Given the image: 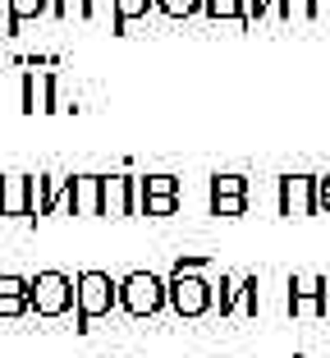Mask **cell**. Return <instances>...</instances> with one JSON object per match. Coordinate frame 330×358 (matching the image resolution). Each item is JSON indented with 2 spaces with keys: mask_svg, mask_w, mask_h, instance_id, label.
I'll use <instances>...</instances> for the list:
<instances>
[{
  "mask_svg": "<svg viewBox=\"0 0 330 358\" xmlns=\"http://www.w3.org/2000/svg\"><path fill=\"white\" fill-rule=\"evenodd\" d=\"M119 308L128 317H156L160 308H170V294H165V280L156 271H128L119 280Z\"/></svg>",
  "mask_w": 330,
  "mask_h": 358,
  "instance_id": "3",
  "label": "cell"
},
{
  "mask_svg": "<svg viewBox=\"0 0 330 358\" xmlns=\"http://www.w3.org/2000/svg\"><path fill=\"white\" fill-rule=\"evenodd\" d=\"M317 175H280V216H289V221L317 216Z\"/></svg>",
  "mask_w": 330,
  "mask_h": 358,
  "instance_id": "7",
  "label": "cell"
},
{
  "mask_svg": "<svg viewBox=\"0 0 330 358\" xmlns=\"http://www.w3.org/2000/svg\"><path fill=\"white\" fill-rule=\"evenodd\" d=\"M317 193H321V198H317V207L330 216V170H326V175H317Z\"/></svg>",
  "mask_w": 330,
  "mask_h": 358,
  "instance_id": "27",
  "label": "cell"
},
{
  "mask_svg": "<svg viewBox=\"0 0 330 358\" xmlns=\"http://www.w3.org/2000/svg\"><path fill=\"white\" fill-rule=\"evenodd\" d=\"M55 19H87V0H51Z\"/></svg>",
  "mask_w": 330,
  "mask_h": 358,
  "instance_id": "24",
  "label": "cell"
},
{
  "mask_svg": "<svg viewBox=\"0 0 330 358\" xmlns=\"http://www.w3.org/2000/svg\"><path fill=\"white\" fill-rule=\"evenodd\" d=\"M23 110H28V115H37V110H60V101H55V74H46V69H28V74H23Z\"/></svg>",
  "mask_w": 330,
  "mask_h": 358,
  "instance_id": "10",
  "label": "cell"
},
{
  "mask_svg": "<svg viewBox=\"0 0 330 358\" xmlns=\"http://www.w3.org/2000/svg\"><path fill=\"white\" fill-rule=\"evenodd\" d=\"M211 271V253H188V257H174V266H170V275H207Z\"/></svg>",
  "mask_w": 330,
  "mask_h": 358,
  "instance_id": "18",
  "label": "cell"
},
{
  "mask_svg": "<svg viewBox=\"0 0 330 358\" xmlns=\"http://www.w3.org/2000/svg\"><path fill=\"white\" fill-rule=\"evenodd\" d=\"M317 19V0H285V23H308Z\"/></svg>",
  "mask_w": 330,
  "mask_h": 358,
  "instance_id": "23",
  "label": "cell"
},
{
  "mask_svg": "<svg viewBox=\"0 0 330 358\" xmlns=\"http://www.w3.org/2000/svg\"><path fill=\"white\" fill-rule=\"evenodd\" d=\"M211 198H248V175H239V170L211 175Z\"/></svg>",
  "mask_w": 330,
  "mask_h": 358,
  "instance_id": "17",
  "label": "cell"
},
{
  "mask_svg": "<svg viewBox=\"0 0 330 358\" xmlns=\"http://www.w3.org/2000/svg\"><path fill=\"white\" fill-rule=\"evenodd\" d=\"M0 216H28V175H0Z\"/></svg>",
  "mask_w": 330,
  "mask_h": 358,
  "instance_id": "11",
  "label": "cell"
},
{
  "mask_svg": "<svg viewBox=\"0 0 330 358\" xmlns=\"http://www.w3.org/2000/svg\"><path fill=\"white\" fill-rule=\"evenodd\" d=\"M151 10H156V0H115V23H110V32H128V23L147 19Z\"/></svg>",
  "mask_w": 330,
  "mask_h": 358,
  "instance_id": "16",
  "label": "cell"
},
{
  "mask_svg": "<svg viewBox=\"0 0 330 358\" xmlns=\"http://www.w3.org/2000/svg\"><path fill=\"white\" fill-rule=\"evenodd\" d=\"M5 14H10V37H19V28L28 19H42V14H51V0H5Z\"/></svg>",
  "mask_w": 330,
  "mask_h": 358,
  "instance_id": "13",
  "label": "cell"
},
{
  "mask_svg": "<svg viewBox=\"0 0 330 358\" xmlns=\"http://www.w3.org/2000/svg\"><path fill=\"white\" fill-rule=\"evenodd\" d=\"M138 175H101V216L110 221H124V216H138Z\"/></svg>",
  "mask_w": 330,
  "mask_h": 358,
  "instance_id": "6",
  "label": "cell"
},
{
  "mask_svg": "<svg viewBox=\"0 0 330 358\" xmlns=\"http://www.w3.org/2000/svg\"><path fill=\"white\" fill-rule=\"evenodd\" d=\"M179 202L183 198H142L138 216H156V221H165V216H179Z\"/></svg>",
  "mask_w": 330,
  "mask_h": 358,
  "instance_id": "19",
  "label": "cell"
},
{
  "mask_svg": "<svg viewBox=\"0 0 330 358\" xmlns=\"http://www.w3.org/2000/svg\"><path fill=\"white\" fill-rule=\"evenodd\" d=\"M101 19L115 23V0H87V23H101Z\"/></svg>",
  "mask_w": 330,
  "mask_h": 358,
  "instance_id": "25",
  "label": "cell"
},
{
  "mask_svg": "<svg viewBox=\"0 0 330 358\" xmlns=\"http://www.w3.org/2000/svg\"><path fill=\"white\" fill-rule=\"evenodd\" d=\"M156 10L165 19H193V14H202V0H156Z\"/></svg>",
  "mask_w": 330,
  "mask_h": 358,
  "instance_id": "21",
  "label": "cell"
},
{
  "mask_svg": "<svg viewBox=\"0 0 330 358\" xmlns=\"http://www.w3.org/2000/svg\"><path fill=\"white\" fill-rule=\"evenodd\" d=\"M165 294H170V313L179 322H197V317H207L216 308V289L207 275H170Z\"/></svg>",
  "mask_w": 330,
  "mask_h": 358,
  "instance_id": "4",
  "label": "cell"
},
{
  "mask_svg": "<svg viewBox=\"0 0 330 358\" xmlns=\"http://www.w3.org/2000/svg\"><path fill=\"white\" fill-rule=\"evenodd\" d=\"M138 189H142V198H183V184L174 175H165V170H156V175H138Z\"/></svg>",
  "mask_w": 330,
  "mask_h": 358,
  "instance_id": "14",
  "label": "cell"
},
{
  "mask_svg": "<svg viewBox=\"0 0 330 358\" xmlns=\"http://www.w3.org/2000/svg\"><path fill=\"white\" fill-rule=\"evenodd\" d=\"M28 303L37 317H46V322H55V317L74 313L78 303V285L69 280L64 271H37L28 280Z\"/></svg>",
  "mask_w": 330,
  "mask_h": 358,
  "instance_id": "2",
  "label": "cell"
},
{
  "mask_svg": "<svg viewBox=\"0 0 330 358\" xmlns=\"http://www.w3.org/2000/svg\"><path fill=\"white\" fill-rule=\"evenodd\" d=\"M211 216H225V221L248 216V198H211Z\"/></svg>",
  "mask_w": 330,
  "mask_h": 358,
  "instance_id": "22",
  "label": "cell"
},
{
  "mask_svg": "<svg viewBox=\"0 0 330 358\" xmlns=\"http://www.w3.org/2000/svg\"><path fill=\"white\" fill-rule=\"evenodd\" d=\"M0 10H5V0H0Z\"/></svg>",
  "mask_w": 330,
  "mask_h": 358,
  "instance_id": "28",
  "label": "cell"
},
{
  "mask_svg": "<svg viewBox=\"0 0 330 358\" xmlns=\"http://www.w3.org/2000/svg\"><path fill=\"white\" fill-rule=\"evenodd\" d=\"M74 285H78V303H74L78 327L74 331H92L96 317H110L119 308V280L110 271H83V275H74Z\"/></svg>",
  "mask_w": 330,
  "mask_h": 358,
  "instance_id": "1",
  "label": "cell"
},
{
  "mask_svg": "<svg viewBox=\"0 0 330 358\" xmlns=\"http://www.w3.org/2000/svg\"><path fill=\"white\" fill-rule=\"evenodd\" d=\"M202 14L211 23H239L248 32V14H243V0H202Z\"/></svg>",
  "mask_w": 330,
  "mask_h": 358,
  "instance_id": "15",
  "label": "cell"
},
{
  "mask_svg": "<svg viewBox=\"0 0 330 358\" xmlns=\"http://www.w3.org/2000/svg\"><path fill=\"white\" fill-rule=\"evenodd\" d=\"M60 216H101V175H64Z\"/></svg>",
  "mask_w": 330,
  "mask_h": 358,
  "instance_id": "8",
  "label": "cell"
},
{
  "mask_svg": "<svg viewBox=\"0 0 330 358\" xmlns=\"http://www.w3.org/2000/svg\"><path fill=\"white\" fill-rule=\"evenodd\" d=\"M23 313H32L28 289H0V317H23Z\"/></svg>",
  "mask_w": 330,
  "mask_h": 358,
  "instance_id": "20",
  "label": "cell"
},
{
  "mask_svg": "<svg viewBox=\"0 0 330 358\" xmlns=\"http://www.w3.org/2000/svg\"><path fill=\"white\" fill-rule=\"evenodd\" d=\"M211 289H216V313H220V317H234L239 303H243V275L220 271V280H211Z\"/></svg>",
  "mask_w": 330,
  "mask_h": 358,
  "instance_id": "12",
  "label": "cell"
},
{
  "mask_svg": "<svg viewBox=\"0 0 330 358\" xmlns=\"http://www.w3.org/2000/svg\"><path fill=\"white\" fill-rule=\"evenodd\" d=\"M243 14H248V28H257L262 19H271V0H243Z\"/></svg>",
  "mask_w": 330,
  "mask_h": 358,
  "instance_id": "26",
  "label": "cell"
},
{
  "mask_svg": "<svg viewBox=\"0 0 330 358\" xmlns=\"http://www.w3.org/2000/svg\"><path fill=\"white\" fill-rule=\"evenodd\" d=\"M64 202V179L55 175H28V216H60Z\"/></svg>",
  "mask_w": 330,
  "mask_h": 358,
  "instance_id": "9",
  "label": "cell"
},
{
  "mask_svg": "<svg viewBox=\"0 0 330 358\" xmlns=\"http://www.w3.org/2000/svg\"><path fill=\"white\" fill-rule=\"evenodd\" d=\"M285 308L294 317H330V280L321 275H289Z\"/></svg>",
  "mask_w": 330,
  "mask_h": 358,
  "instance_id": "5",
  "label": "cell"
}]
</instances>
